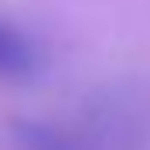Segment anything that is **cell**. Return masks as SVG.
Listing matches in <instances>:
<instances>
[{
  "instance_id": "6da1fadb",
  "label": "cell",
  "mask_w": 150,
  "mask_h": 150,
  "mask_svg": "<svg viewBox=\"0 0 150 150\" xmlns=\"http://www.w3.org/2000/svg\"><path fill=\"white\" fill-rule=\"evenodd\" d=\"M41 68V55L17 28L0 21V75L4 79H28Z\"/></svg>"
},
{
  "instance_id": "7a4b0ae2",
  "label": "cell",
  "mask_w": 150,
  "mask_h": 150,
  "mask_svg": "<svg viewBox=\"0 0 150 150\" xmlns=\"http://www.w3.org/2000/svg\"><path fill=\"white\" fill-rule=\"evenodd\" d=\"M31 150H65V143H58L55 137H48L45 130H31Z\"/></svg>"
}]
</instances>
